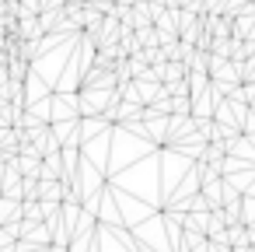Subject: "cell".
Masks as SVG:
<instances>
[{"instance_id": "cell-1", "label": "cell", "mask_w": 255, "mask_h": 252, "mask_svg": "<svg viewBox=\"0 0 255 252\" xmlns=\"http://www.w3.org/2000/svg\"><path fill=\"white\" fill-rule=\"evenodd\" d=\"M18 35H21L25 42H39V39L46 35L42 18H39V14H25V18H18Z\"/></svg>"}, {"instance_id": "cell-2", "label": "cell", "mask_w": 255, "mask_h": 252, "mask_svg": "<svg viewBox=\"0 0 255 252\" xmlns=\"http://www.w3.org/2000/svg\"><path fill=\"white\" fill-rule=\"evenodd\" d=\"M18 168H21V175H32V179H42V168H46V158H35V154H18Z\"/></svg>"}, {"instance_id": "cell-3", "label": "cell", "mask_w": 255, "mask_h": 252, "mask_svg": "<svg viewBox=\"0 0 255 252\" xmlns=\"http://www.w3.org/2000/svg\"><path fill=\"white\" fill-rule=\"evenodd\" d=\"M21 217L25 221H46L49 217V207L39 203V200H21Z\"/></svg>"}, {"instance_id": "cell-4", "label": "cell", "mask_w": 255, "mask_h": 252, "mask_svg": "<svg viewBox=\"0 0 255 252\" xmlns=\"http://www.w3.org/2000/svg\"><path fill=\"white\" fill-rule=\"evenodd\" d=\"M189 109H192L189 95H175V102H171V116H189Z\"/></svg>"}]
</instances>
